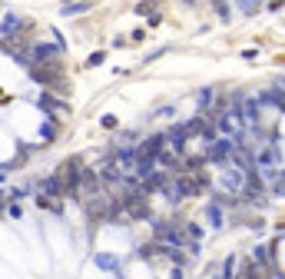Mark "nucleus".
Segmentation results:
<instances>
[{"instance_id":"nucleus-2","label":"nucleus","mask_w":285,"mask_h":279,"mask_svg":"<svg viewBox=\"0 0 285 279\" xmlns=\"http://www.w3.org/2000/svg\"><path fill=\"white\" fill-rule=\"evenodd\" d=\"M0 180H4V170H0Z\"/></svg>"},{"instance_id":"nucleus-1","label":"nucleus","mask_w":285,"mask_h":279,"mask_svg":"<svg viewBox=\"0 0 285 279\" xmlns=\"http://www.w3.org/2000/svg\"><path fill=\"white\" fill-rule=\"evenodd\" d=\"M13 30H17V17H7L4 20V37H10Z\"/></svg>"}]
</instances>
